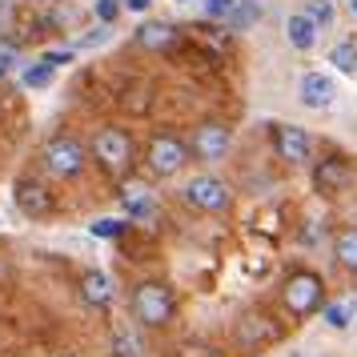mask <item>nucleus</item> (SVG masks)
<instances>
[{"instance_id": "f257e3e1", "label": "nucleus", "mask_w": 357, "mask_h": 357, "mask_svg": "<svg viewBox=\"0 0 357 357\" xmlns=\"http://www.w3.org/2000/svg\"><path fill=\"white\" fill-rule=\"evenodd\" d=\"M177 313V301H173V289L165 281H145L132 293V317L141 329H165Z\"/></svg>"}, {"instance_id": "f03ea898", "label": "nucleus", "mask_w": 357, "mask_h": 357, "mask_svg": "<svg viewBox=\"0 0 357 357\" xmlns=\"http://www.w3.org/2000/svg\"><path fill=\"white\" fill-rule=\"evenodd\" d=\"M281 301L289 309L293 317H309V313H317L325 305V281L317 273H289L285 277V285H281Z\"/></svg>"}, {"instance_id": "7ed1b4c3", "label": "nucleus", "mask_w": 357, "mask_h": 357, "mask_svg": "<svg viewBox=\"0 0 357 357\" xmlns=\"http://www.w3.org/2000/svg\"><path fill=\"white\" fill-rule=\"evenodd\" d=\"M181 197H185V205L197 209V213H229V205H233L229 181L213 177V173H197V177L181 189Z\"/></svg>"}, {"instance_id": "20e7f679", "label": "nucleus", "mask_w": 357, "mask_h": 357, "mask_svg": "<svg viewBox=\"0 0 357 357\" xmlns=\"http://www.w3.org/2000/svg\"><path fill=\"white\" fill-rule=\"evenodd\" d=\"M189 145L181 141V137H173V132H161V137H153L149 141V153H145V165H149V173L153 177H161V181H169V177H177L181 169L189 165Z\"/></svg>"}, {"instance_id": "39448f33", "label": "nucleus", "mask_w": 357, "mask_h": 357, "mask_svg": "<svg viewBox=\"0 0 357 357\" xmlns=\"http://www.w3.org/2000/svg\"><path fill=\"white\" fill-rule=\"evenodd\" d=\"M40 161H45V169H49L52 177L73 181V177L84 173L89 157H84V149H81L77 137H52L49 145H45V153H40Z\"/></svg>"}, {"instance_id": "423d86ee", "label": "nucleus", "mask_w": 357, "mask_h": 357, "mask_svg": "<svg viewBox=\"0 0 357 357\" xmlns=\"http://www.w3.org/2000/svg\"><path fill=\"white\" fill-rule=\"evenodd\" d=\"M93 157H97L109 173H125L132 165V137L125 129H100L93 137Z\"/></svg>"}, {"instance_id": "0eeeda50", "label": "nucleus", "mask_w": 357, "mask_h": 357, "mask_svg": "<svg viewBox=\"0 0 357 357\" xmlns=\"http://www.w3.org/2000/svg\"><path fill=\"white\" fill-rule=\"evenodd\" d=\"M229 149H233V132H229V125H221V121H205V125H197L189 153H193L197 161L217 165V161H225Z\"/></svg>"}, {"instance_id": "6e6552de", "label": "nucleus", "mask_w": 357, "mask_h": 357, "mask_svg": "<svg viewBox=\"0 0 357 357\" xmlns=\"http://www.w3.org/2000/svg\"><path fill=\"white\" fill-rule=\"evenodd\" d=\"M349 185H354V165L345 161V157H325V161L313 165V189L321 197H341L349 193Z\"/></svg>"}, {"instance_id": "1a4fd4ad", "label": "nucleus", "mask_w": 357, "mask_h": 357, "mask_svg": "<svg viewBox=\"0 0 357 357\" xmlns=\"http://www.w3.org/2000/svg\"><path fill=\"white\" fill-rule=\"evenodd\" d=\"M273 149L285 165H309L313 161V137L301 125H277L273 129Z\"/></svg>"}, {"instance_id": "9d476101", "label": "nucleus", "mask_w": 357, "mask_h": 357, "mask_svg": "<svg viewBox=\"0 0 357 357\" xmlns=\"http://www.w3.org/2000/svg\"><path fill=\"white\" fill-rule=\"evenodd\" d=\"M297 97H301V105L305 109H333V100H337V84H333V77H325V73H305L301 77V84H297Z\"/></svg>"}, {"instance_id": "9b49d317", "label": "nucleus", "mask_w": 357, "mask_h": 357, "mask_svg": "<svg viewBox=\"0 0 357 357\" xmlns=\"http://www.w3.org/2000/svg\"><path fill=\"white\" fill-rule=\"evenodd\" d=\"M17 209L24 213V217L40 221V217L52 213V193L40 185V181H20L17 185Z\"/></svg>"}, {"instance_id": "f8f14e48", "label": "nucleus", "mask_w": 357, "mask_h": 357, "mask_svg": "<svg viewBox=\"0 0 357 357\" xmlns=\"http://www.w3.org/2000/svg\"><path fill=\"white\" fill-rule=\"evenodd\" d=\"M317 20L309 17V13H289V20H285V40H289L297 52H313L317 49Z\"/></svg>"}, {"instance_id": "ddd939ff", "label": "nucleus", "mask_w": 357, "mask_h": 357, "mask_svg": "<svg viewBox=\"0 0 357 357\" xmlns=\"http://www.w3.org/2000/svg\"><path fill=\"white\" fill-rule=\"evenodd\" d=\"M333 261L349 277H357V225H345L333 233Z\"/></svg>"}, {"instance_id": "4468645a", "label": "nucleus", "mask_w": 357, "mask_h": 357, "mask_svg": "<svg viewBox=\"0 0 357 357\" xmlns=\"http://www.w3.org/2000/svg\"><path fill=\"white\" fill-rule=\"evenodd\" d=\"M173 40H177V29L165 24V20H149V24L137 29V45H141V49L161 52V49H173Z\"/></svg>"}, {"instance_id": "2eb2a0df", "label": "nucleus", "mask_w": 357, "mask_h": 357, "mask_svg": "<svg viewBox=\"0 0 357 357\" xmlns=\"http://www.w3.org/2000/svg\"><path fill=\"white\" fill-rule=\"evenodd\" d=\"M81 293H84V301H89V305L105 309L109 301H113V281L100 273V269H89V273L81 277Z\"/></svg>"}, {"instance_id": "dca6fc26", "label": "nucleus", "mask_w": 357, "mask_h": 357, "mask_svg": "<svg viewBox=\"0 0 357 357\" xmlns=\"http://www.w3.org/2000/svg\"><path fill=\"white\" fill-rule=\"evenodd\" d=\"M121 205H125V213H129V217L149 221V217L157 213V197L149 193L145 185H129V189H125V197H121Z\"/></svg>"}, {"instance_id": "f3484780", "label": "nucleus", "mask_w": 357, "mask_h": 357, "mask_svg": "<svg viewBox=\"0 0 357 357\" xmlns=\"http://www.w3.org/2000/svg\"><path fill=\"white\" fill-rule=\"evenodd\" d=\"M329 65L337 68V73H345V77H357V45L354 40L333 45V49H329Z\"/></svg>"}, {"instance_id": "a211bd4d", "label": "nucleus", "mask_w": 357, "mask_h": 357, "mask_svg": "<svg viewBox=\"0 0 357 357\" xmlns=\"http://www.w3.org/2000/svg\"><path fill=\"white\" fill-rule=\"evenodd\" d=\"M257 17H261V4L257 0H237V8L229 13V29H249V24H257Z\"/></svg>"}, {"instance_id": "6ab92c4d", "label": "nucleus", "mask_w": 357, "mask_h": 357, "mask_svg": "<svg viewBox=\"0 0 357 357\" xmlns=\"http://www.w3.org/2000/svg\"><path fill=\"white\" fill-rule=\"evenodd\" d=\"M321 317L329 329H349L354 325V305L349 301H333V305H321Z\"/></svg>"}, {"instance_id": "aec40b11", "label": "nucleus", "mask_w": 357, "mask_h": 357, "mask_svg": "<svg viewBox=\"0 0 357 357\" xmlns=\"http://www.w3.org/2000/svg\"><path fill=\"white\" fill-rule=\"evenodd\" d=\"M305 13L317 20V29H329V24L337 20V13H333V4H329V0H305Z\"/></svg>"}, {"instance_id": "412c9836", "label": "nucleus", "mask_w": 357, "mask_h": 357, "mask_svg": "<svg viewBox=\"0 0 357 357\" xmlns=\"http://www.w3.org/2000/svg\"><path fill=\"white\" fill-rule=\"evenodd\" d=\"M113 349H116V357H141V337L129 333V329H116Z\"/></svg>"}, {"instance_id": "4be33fe9", "label": "nucleus", "mask_w": 357, "mask_h": 357, "mask_svg": "<svg viewBox=\"0 0 357 357\" xmlns=\"http://www.w3.org/2000/svg\"><path fill=\"white\" fill-rule=\"evenodd\" d=\"M49 81H52V65H45V61L33 65V68H24V84H29V89H45Z\"/></svg>"}, {"instance_id": "5701e85b", "label": "nucleus", "mask_w": 357, "mask_h": 357, "mask_svg": "<svg viewBox=\"0 0 357 357\" xmlns=\"http://www.w3.org/2000/svg\"><path fill=\"white\" fill-rule=\"evenodd\" d=\"M121 233H125V221H116V217H105V221L93 225V237H105V241H113Z\"/></svg>"}, {"instance_id": "b1692460", "label": "nucleus", "mask_w": 357, "mask_h": 357, "mask_svg": "<svg viewBox=\"0 0 357 357\" xmlns=\"http://www.w3.org/2000/svg\"><path fill=\"white\" fill-rule=\"evenodd\" d=\"M237 8V0H205V13L213 20H229V13Z\"/></svg>"}, {"instance_id": "393cba45", "label": "nucleus", "mask_w": 357, "mask_h": 357, "mask_svg": "<svg viewBox=\"0 0 357 357\" xmlns=\"http://www.w3.org/2000/svg\"><path fill=\"white\" fill-rule=\"evenodd\" d=\"M97 17L105 20V24H109V20L116 17V0H97Z\"/></svg>"}, {"instance_id": "a878e982", "label": "nucleus", "mask_w": 357, "mask_h": 357, "mask_svg": "<svg viewBox=\"0 0 357 357\" xmlns=\"http://www.w3.org/2000/svg\"><path fill=\"white\" fill-rule=\"evenodd\" d=\"M68 61H73V52H45V65H68Z\"/></svg>"}, {"instance_id": "bb28decb", "label": "nucleus", "mask_w": 357, "mask_h": 357, "mask_svg": "<svg viewBox=\"0 0 357 357\" xmlns=\"http://www.w3.org/2000/svg\"><path fill=\"white\" fill-rule=\"evenodd\" d=\"M13 61H17L13 52H0V77H8V73H13Z\"/></svg>"}, {"instance_id": "cd10ccee", "label": "nucleus", "mask_w": 357, "mask_h": 357, "mask_svg": "<svg viewBox=\"0 0 357 357\" xmlns=\"http://www.w3.org/2000/svg\"><path fill=\"white\" fill-rule=\"evenodd\" d=\"M149 4H153V0H125V8H129V13H145Z\"/></svg>"}, {"instance_id": "c85d7f7f", "label": "nucleus", "mask_w": 357, "mask_h": 357, "mask_svg": "<svg viewBox=\"0 0 357 357\" xmlns=\"http://www.w3.org/2000/svg\"><path fill=\"white\" fill-rule=\"evenodd\" d=\"M354 13H357V0H354Z\"/></svg>"}, {"instance_id": "c756f323", "label": "nucleus", "mask_w": 357, "mask_h": 357, "mask_svg": "<svg viewBox=\"0 0 357 357\" xmlns=\"http://www.w3.org/2000/svg\"><path fill=\"white\" fill-rule=\"evenodd\" d=\"M181 4H189V0H181Z\"/></svg>"}, {"instance_id": "7c9ffc66", "label": "nucleus", "mask_w": 357, "mask_h": 357, "mask_svg": "<svg viewBox=\"0 0 357 357\" xmlns=\"http://www.w3.org/2000/svg\"><path fill=\"white\" fill-rule=\"evenodd\" d=\"M65 357H73V354H65Z\"/></svg>"}]
</instances>
